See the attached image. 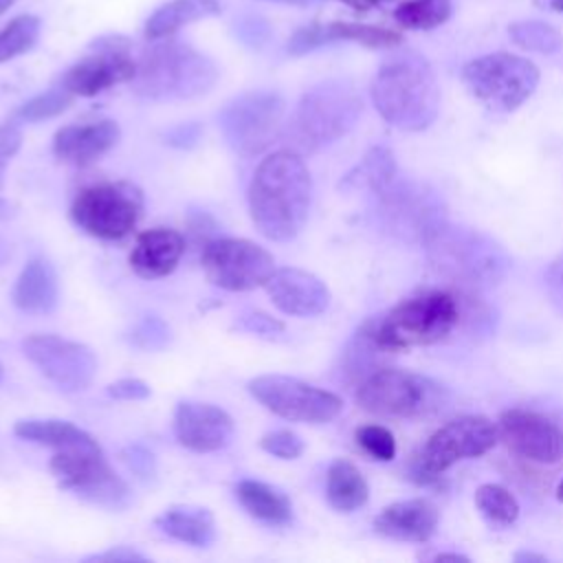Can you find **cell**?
<instances>
[{
    "mask_svg": "<svg viewBox=\"0 0 563 563\" xmlns=\"http://www.w3.org/2000/svg\"><path fill=\"white\" fill-rule=\"evenodd\" d=\"M312 178L295 150L266 156L249 185V211L255 229L275 242L292 240L310 209Z\"/></svg>",
    "mask_w": 563,
    "mask_h": 563,
    "instance_id": "obj_1",
    "label": "cell"
},
{
    "mask_svg": "<svg viewBox=\"0 0 563 563\" xmlns=\"http://www.w3.org/2000/svg\"><path fill=\"white\" fill-rule=\"evenodd\" d=\"M378 114L407 132L427 130L440 110V88L433 68L418 53H402L380 66L372 81Z\"/></svg>",
    "mask_w": 563,
    "mask_h": 563,
    "instance_id": "obj_2",
    "label": "cell"
},
{
    "mask_svg": "<svg viewBox=\"0 0 563 563\" xmlns=\"http://www.w3.org/2000/svg\"><path fill=\"white\" fill-rule=\"evenodd\" d=\"M216 79L218 68L207 55L167 40L143 51L132 84L136 95L152 101H167L200 97L213 88Z\"/></svg>",
    "mask_w": 563,
    "mask_h": 563,
    "instance_id": "obj_3",
    "label": "cell"
},
{
    "mask_svg": "<svg viewBox=\"0 0 563 563\" xmlns=\"http://www.w3.org/2000/svg\"><path fill=\"white\" fill-rule=\"evenodd\" d=\"M363 101L350 84L323 81L297 103L284 130L288 150L312 154L345 136L358 121Z\"/></svg>",
    "mask_w": 563,
    "mask_h": 563,
    "instance_id": "obj_4",
    "label": "cell"
},
{
    "mask_svg": "<svg viewBox=\"0 0 563 563\" xmlns=\"http://www.w3.org/2000/svg\"><path fill=\"white\" fill-rule=\"evenodd\" d=\"M460 321V306L451 292L431 290L409 297L387 314L367 323L380 352L433 345L446 339Z\"/></svg>",
    "mask_w": 563,
    "mask_h": 563,
    "instance_id": "obj_5",
    "label": "cell"
},
{
    "mask_svg": "<svg viewBox=\"0 0 563 563\" xmlns=\"http://www.w3.org/2000/svg\"><path fill=\"white\" fill-rule=\"evenodd\" d=\"M356 402L383 418H427L444 407L446 389L422 374L383 367L361 380Z\"/></svg>",
    "mask_w": 563,
    "mask_h": 563,
    "instance_id": "obj_6",
    "label": "cell"
},
{
    "mask_svg": "<svg viewBox=\"0 0 563 563\" xmlns=\"http://www.w3.org/2000/svg\"><path fill=\"white\" fill-rule=\"evenodd\" d=\"M497 427L484 416H460L435 429L418 455L411 457L409 473L416 484H435L440 475L460 460L488 453L497 444Z\"/></svg>",
    "mask_w": 563,
    "mask_h": 563,
    "instance_id": "obj_7",
    "label": "cell"
},
{
    "mask_svg": "<svg viewBox=\"0 0 563 563\" xmlns=\"http://www.w3.org/2000/svg\"><path fill=\"white\" fill-rule=\"evenodd\" d=\"M51 471L64 490L95 506L121 510L132 501L128 484L106 462L97 440L57 449Z\"/></svg>",
    "mask_w": 563,
    "mask_h": 563,
    "instance_id": "obj_8",
    "label": "cell"
},
{
    "mask_svg": "<svg viewBox=\"0 0 563 563\" xmlns=\"http://www.w3.org/2000/svg\"><path fill=\"white\" fill-rule=\"evenodd\" d=\"M468 92L495 112H512L532 97L539 84V68L512 53H490L471 59L462 68Z\"/></svg>",
    "mask_w": 563,
    "mask_h": 563,
    "instance_id": "obj_9",
    "label": "cell"
},
{
    "mask_svg": "<svg viewBox=\"0 0 563 563\" xmlns=\"http://www.w3.org/2000/svg\"><path fill=\"white\" fill-rule=\"evenodd\" d=\"M143 213V194L136 185L97 183L84 187L73 205L70 218L86 233L101 240H121L132 233Z\"/></svg>",
    "mask_w": 563,
    "mask_h": 563,
    "instance_id": "obj_10",
    "label": "cell"
},
{
    "mask_svg": "<svg viewBox=\"0 0 563 563\" xmlns=\"http://www.w3.org/2000/svg\"><path fill=\"white\" fill-rule=\"evenodd\" d=\"M284 99L277 92L255 90L229 101L220 112V128L227 143L240 156H257L279 134Z\"/></svg>",
    "mask_w": 563,
    "mask_h": 563,
    "instance_id": "obj_11",
    "label": "cell"
},
{
    "mask_svg": "<svg viewBox=\"0 0 563 563\" xmlns=\"http://www.w3.org/2000/svg\"><path fill=\"white\" fill-rule=\"evenodd\" d=\"M249 391L268 411L292 422L323 424L334 420L343 409V400L336 394L282 374L253 378Z\"/></svg>",
    "mask_w": 563,
    "mask_h": 563,
    "instance_id": "obj_12",
    "label": "cell"
},
{
    "mask_svg": "<svg viewBox=\"0 0 563 563\" xmlns=\"http://www.w3.org/2000/svg\"><path fill=\"white\" fill-rule=\"evenodd\" d=\"M205 275L224 290H253L275 273L273 255L244 238H216L205 242L200 255Z\"/></svg>",
    "mask_w": 563,
    "mask_h": 563,
    "instance_id": "obj_13",
    "label": "cell"
},
{
    "mask_svg": "<svg viewBox=\"0 0 563 563\" xmlns=\"http://www.w3.org/2000/svg\"><path fill=\"white\" fill-rule=\"evenodd\" d=\"M22 347L26 358L64 391H84L95 380L97 356L84 343L57 334H33Z\"/></svg>",
    "mask_w": 563,
    "mask_h": 563,
    "instance_id": "obj_14",
    "label": "cell"
},
{
    "mask_svg": "<svg viewBox=\"0 0 563 563\" xmlns=\"http://www.w3.org/2000/svg\"><path fill=\"white\" fill-rule=\"evenodd\" d=\"M136 62L130 55V42L121 35H108L92 44V55L77 62L64 75V88L70 95L92 97L114 84L132 81Z\"/></svg>",
    "mask_w": 563,
    "mask_h": 563,
    "instance_id": "obj_15",
    "label": "cell"
},
{
    "mask_svg": "<svg viewBox=\"0 0 563 563\" xmlns=\"http://www.w3.org/2000/svg\"><path fill=\"white\" fill-rule=\"evenodd\" d=\"M429 249L435 253L438 266L451 271L453 275H464L468 279H495L504 266L495 244L482 242L477 233L457 231L444 227L442 222L427 238Z\"/></svg>",
    "mask_w": 563,
    "mask_h": 563,
    "instance_id": "obj_16",
    "label": "cell"
},
{
    "mask_svg": "<svg viewBox=\"0 0 563 563\" xmlns=\"http://www.w3.org/2000/svg\"><path fill=\"white\" fill-rule=\"evenodd\" d=\"M497 433L506 446L534 464H556L563 457V429L548 416L508 409L499 416Z\"/></svg>",
    "mask_w": 563,
    "mask_h": 563,
    "instance_id": "obj_17",
    "label": "cell"
},
{
    "mask_svg": "<svg viewBox=\"0 0 563 563\" xmlns=\"http://www.w3.org/2000/svg\"><path fill=\"white\" fill-rule=\"evenodd\" d=\"M176 440L191 451L211 453L231 442L233 420L231 416L209 402H180L174 413Z\"/></svg>",
    "mask_w": 563,
    "mask_h": 563,
    "instance_id": "obj_18",
    "label": "cell"
},
{
    "mask_svg": "<svg viewBox=\"0 0 563 563\" xmlns=\"http://www.w3.org/2000/svg\"><path fill=\"white\" fill-rule=\"evenodd\" d=\"M264 286L271 301L290 317H314L330 303L328 286L301 268H279Z\"/></svg>",
    "mask_w": 563,
    "mask_h": 563,
    "instance_id": "obj_19",
    "label": "cell"
},
{
    "mask_svg": "<svg viewBox=\"0 0 563 563\" xmlns=\"http://www.w3.org/2000/svg\"><path fill=\"white\" fill-rule=\"evenodd\" d=\"M438 521V506L424 497H413L385 506L374 519V530L394 541L424 543L435 534Z\"/></svg>",
    "mask_w": 563,
    "mask_h": 563,
    "instance_id": "obj_20",
    "label": "cell"
},
{
    "mask_svg": "<svg viewBox=\"0 0 563 563\" xmlns=\"http://www.w3.org/2000/svg\"><path fill=\"white\" fill-rule=\"evenodd\" d=\"M121 139L117 121L101 119L86 125H66L55 132L53 154L73 165H88L110 152Z\"/></svg>",
    "mask_w": 563,
    "mask_h": 563,
    "instance_id": "obj_21",
    "label": "cell"
},
{
    "mask_svg": "<svg viewBox=\"0 0 563 563\" xmlns=\"http://www.w3.org/2000/svg\"><path fill=\"white\" fill-rule=\"evenodd\" d=\"M185 253V238L165 227L139 233L130 253L132 271L143 279H158L169 275Z\"/></svg>",
    "mask_w": 563,
    "mask_h": 563,
    "instance_id": "obj_22",
    "label": "cell"
},
{
    "mask_svg": "<svg viewBox=\"0 0 563 563\" xmlns=\"http://www.w3.org/2000/svg\"><path fill=\"white\" fill-rule=\"evenodd\" d=\"M59 299V284L55 266L44 257L26 262L13 286V303L33 314H46L55 310Z\"/></svg>",
    "mask_w": 563,
    "mask_h": 563,
    "instance_id": "obj_23",
    "label": "cell"
},
{
    "mask_svg": "<svg viewBox=\"0 0 563 563\" xmlns=\"http://www.w3.org/2000/svg\"><path fill=\"white\" fill-rule=\"evenodd\" d=\"M156 526L167 537L196 548H207L216 539L213 515L200 506H172L156 517Z\"/></svg>",
    "mask_w": 563,
    "mask_h": 563,
    "instance_id": "obj_24",
    "label": "cell"
},
{
    "mask_svg": "<svg viewBox=\"0 0 563 563\" xmlns=\"http://www.w3.org/2000/svg\"><path fill=\"white\" fill-rule=\"evenodd\" d=\"M235 495L244 510L260 521L284 526L292 519L290 499L271 484L257 479H242L235 488Z\"/></svg>",
    "mask_w": 563,
    "mask_h": 563,
    "instance_id": "obj_25",
    "label": "cell"
},
{
    "mask_svg": "<svg viewBox=\"0 0 563 563\" xmlns=\"http://www.w3.org/2000/svg\"><path fill=\"white\" fill-rule=\"evenodd\" d=\"M218 13V0H172L150 15L145 22V37L163 40L189 22H198Z\"/></svg>",
    "mask_w": 563,
    "mask_h": 563,
    "instance_id": "obj_26",
    "label": "cell"
},
{
    "mask_svg": "<svg viewBox=\"0 0 563 563\" xmlns=\"http://www.w3.org/2000/svg\"><path fill=\"white\" fill-rule=\"evenodd\" d=\"M325 495L334 510L352 512L365 506L369 497V486L363 473L347 460H334L325 477Z\"/></svg>",
    "mask_w": 563,
    "mask_h": 563,
    "instance_id": "obj_27",
    "label": "cell"
},
{
    "mask_svg": "<svg viewBox=\"0 0 563 563\" xmlns=\"http://www.w3.org/2000/svg\"><path fill=\"white\" fill-rule=\"evenodd\" d=\"M13 431L22 440H29L35 444H46V446H53L55 451L95 440L90 433H86L84 429H79L66 420H35V418L20 420V422H15Z\"/></svg>",
    "mask_w": 563,
    "mask_h": 563,
    "instance_id": "obj_28",
    "label": "cell"
},
{
    "mask_svg": "<svg viewBox=\"0 0 563 563\" xmlns=\"http://www.w3.org/2000/svg\"><path fill=\"white\" fill-rule=\"evenodd\" d=\"M475 506L479 515L493 526H510L519 517V501L499 484H482L475 490Z\"/></svg>",
    "mask_w": 563,
    "mask_h": 563,
    "instance_id": "obj_29",
    "label": "cell"
},
{
    "mask_svg": "<svg viewBox=\"0 0 563 563\" xmlns=\"http://www.w3.org/2000/svg\"><path fill=\"white\" fill-rule=\"evenodd\" d=\"M323 35H325V42L352 40L367 48H389V46H396L402 42L400 33H396L391 29L372 26V24H354V22L323 24Z\"/></svg>",
    "mask_w": 563,
    "mask_h": 563,
    "instance_id": "obj_30",
    "label": "cell"
},
{
    "mask_svg": "<svg viewBox=\"0 0 563 563\" xmlns=\"http://www.w3.org/2000/svg\"><path fill=\"white\" fill-rule=\"evenodd\" d=\"M451 15V0H405L394 11V18L405 29H433Z\"/></svg>",
    "mask_w": 563,
    "mask_h": 563,
    "instance_id": "obj_31",
    "label": "cell"
},
{
    "mask_svg": "<svg viewBox=\"0 0 563 563\" xmlns=\"http://www.w3.org/2000/svg\"><path fill=\"white\" fill-rule=\"evenodd\" d=\"M512 42L526 51H534V53H556L563 46V35L539 20H528V22H515L508 29Z\"/></svg>",
    "mask_w": 563,
    "mask_h": 563,
    "instance_id": "obj_32",
    "label": "cell"
},
{
    "mask_svg": "<svg viewBox=\"0 0 563 563\" xmlns=\"http://www.w3.org/2000/svg\"><path fill=\"white\" fill-rule=\"evenodd\" d=\"M40 35V20L35 15H18L0 31V62L26 53Z\"/></svg>",
    "mask_w": 563,
    "mask_h": 563,
    "instance_id": "obj_33",
    "label": "cell"
},
{
    "mask_svg": "<svg viewBox=\"0 0 563 563\" xmlns=\"http://www.w3.org/2000/svg\"><path fill=\"white\" fill-rule=\"evenodd\" d=\"M73 101V95L62 86V90H48L44 95L33 97L31 101H26L20 110L18 117L22 121H42V119H51L59 112H64Z\"/></svg>",
    "mask_w": 563,
    "mask_h": 563,
    "instance_id": "obj_34",
    "label": "cell"
},
{
    "mask_svg": "<svg viewBox=\"0 0 563 563\" xmlns=\"http://www.w3.org/2000/svg\"><path fill=\"white\" fill-rule=\"evenodd\" d=\"M354 438H356V444L374 460L389 462L396 455L394 433L383 424H363L356 429Z\"/></svg>",
    "mask_w": 563,
    "mask_h": 563,
    "instance_id": "obj_35",
    "label": "cell"
},
{
    "mask_svg": "<svg viewBox=\"0 0 563 563\" xmlns=\"http://www.w3.org/2000/svg\"><path fill=\"white\" fill-rule=\"evenodd\" d=\"M260 446L275 455V457H282V460H295L303 453V440L288 431V429H277V431H268L266 435H262L260 440Z\"/></svg>",
    "mask_w": 563,
    "mask_h": 563,
    "instance_id": "obj_36",
    "label": "cell"
},
{
    "mask_svg": "<svg viewBox=\"0 0 563 563\" xmlns=\"http://www.w3.org/2000/svg\"><path fill=\"white\" fill-rule=\"evenodd\" d=\"M235 328L262 339H279L284 334V323L262 310H246L238 317Z\"/></svg>",
    "mask_w": 563,
    "mask_h": 563,
    "instance_id": "obj_37",
    "label": "cell"
},
{
    "mask_svg": "<svg viewBox=\"0 0 563 563\" xmlns=\"http://www.w3.org/2000/svg\"><path fill=\"white\" fill-rule=\"evenodd\" d=\"M169 341V325L161 317H145L132 330V343L143 350H158Z\"/></svg>",
    "mask_w": 563,
    "mask_h": 563,
    "instance_id": "obj_38",
    "label": "cell"
},
{
    "mask_svg": "<svg viewBox=\"0 0 563 563\" xmlns=\"http://www.w3.org/2000/svg\"><path fill=\"white\" fill-rule=\"evenodd\" d=\"M325 44V35H323V24H310V26H303L299 29L292 40L288 42V51L292 55H303L317 46Z\"/></svg>",
    "mask_w": 563,
    "mask_h": 563,
    "instance_id": "obj_39",
    "label": "cell"
},
{
    "mask_svg": "<svg viewBox=\"0 0 563 563\" xmlns=\"http://www.w3.org/2000/svg\"><path fill=\"white\" fill-rule=\"evenodd\" d=\"M108 394L117 400H143L150 396V387L141 378H121L108 387Z\"/></svg>",
    "mask_w": 563,
    "mask_h": 563,
    "instance_id": "obj_40",
    "label": "cell"
},
{
    "mask_svg": "<svg viewBox=\"0 0 563 563\" xmlns=\"http://www.w3.org/2000/svg\"><path fill=\"white\" fill-rule=\"evenodd\" d=\"M123 460H125V464L136 473V475H141V477H152L154 475V455L145 449V446H141V444H134V446H128L125 451H123Z\"/></svg>",
    "mask_w": 563,
    "mask_h": 563,
    "instance_id": "obj_41",
    "label": "cell"
},
{
    "mask_svg": "<svg viewBox=\"0 0 563 563\" xmlns=\"http://www.w3.org/2000/svg\"><path fill=\"white\" fill-rule=\"evenodd\" d=\"M238 35L249 44V46H257L266 40L268 35V24L262 20V18H255V15H249L244 20H240L238 24Z\"/></svg>",
    "mask_w": 563,
    "mask_h": 563,
    "instance_id": "obj_42",
    "label": "cell"
},
{
    "mask_svg": "<svg viewBox=\"0 0 563 563\" xmlns=\"http://www.w3.org/2000/svg\"><path fill=\"white\" fill-rule=\"evenodd\" d=\"M200 136V128L196 123H187V125H178L176 130H172L167 134L169 143L172 145H178V147H185V145H194Z\"/></svg>",
    "mask_w": 563,
    "mask_h": 563,
    "instance_id": "obj_43",
    "label": "cell"
},
{
    "mask_svg": "<svg viewBox=\"0 0 563 563\" xmlns=\"http://www.w3.org/2000/svg\"><path fill=\"white\" fill-rule=\"evenodd\" d=\"M86 561H125L128 563V561H147V556L121 545L117 550H108V552H101V554L86 556Z\"/></svg>",
    "mask_w": 563,
    "mask_h": 563,
    "instance_id": "obj_44",
    "label": "cell"
},
{
    "mask_svg": "<svg viewBox=\"0 0 563 563\" xmlns=\"http://www.w3.org/2000/svg\"><path fill=\"white\" fill-rule=\"evenodd\" d=\"M15 216V207L7 200V198H0V222L9 220Z\"/></svg>",
    "mask_w": 563,
    "mask_h": 563,
    "instance_id": "obj_45",
    "label": "cell"
},
{
    "mask_svg": "<svg viewBox=\"0 0 563 563\" xmlns=\"http://www.w3.org/2000/svg\"><path fill=\"white\" fill-rule=\"evenodd\" d=\"M433 559L435 561H468V556L457 554V552H438Z\"/></svg>",
    "mask_w": 563,
    "mask_h": 563,
    "instance_id": "obj_46",
    "label": "cell"
},
{
    "mask_svg": "<svg viewBox=\"0 0 563 563\" xmlns=\"http://www.w3.org/2000/svg\"><path fill=\"white\" fill-rule=\"evenodd\" d=\"M515 561H539V563H543L545 561V556L543 554H534V552H517L515 556H512Z\"/></svg>",
    "mask_w": 563,
    "mask_h": 563,
    "instance_id": "obj_47",
    "label": "cell"
},
{
    "mask_svg": "<svg viewBox=\"0 0 563 563\" xmlns=\"http://www.w3.org/2000/svg\"><path fill=\"white\" fill-rule=\"evenodd\" d=\"M339 2H345L347 7H352V9H356V11H367V9L374 7L372 0H339Z\"/></svg>",
    "mask_w": 563,
    "mask_h": 563,
    "instance_id": "obj_48",
    "label": "cell"
},
{
    "mask_svg": "<svg viewBox=\"0 0 563 563\" xmlns=\"http://www.w3.org/2000/svg\"><path fill=\"white\" fill-rule=\"evenodd\" d=\"M552 273H554V275H552V284L561 290V297H563V264H556Z\"/></svg>",
    "mask_w": 563,
    "mask_h": 563,
    "instance_id": "obj_49",
    "label": "cell"
},
{
    "mask_svg": "<svg viewBox=\"0 0 563 563\" xmlns=\"http://www.w3.org/2000/svg\"><path fill=\"white\" fill-rule=\"evenodd\" d=\"M9 161H11V158H7V156L0 154V189H2V185H4V169H7Z\"/></svg>",
    "mask_w": 563,
    "mask_h": 563,
    "instance_id": "obj_50",
    "label": "cell"
},
{
    "mask_svg": "<svg viewBox=\"0 0 563 563\" xmlns=\"http://www.w3.org/2000/svg\"><path fill=\"white\" fill-rule=\"evenodd\" d=\"M268 2H284V4H308L310 0H268Z\"/></svg>",
    "mask_w": 563,
    "mask_h": 563,
    "instance_id": "obj_51",
    "label": "cell"
},
{
    "mask_svg": "<svg viewBox=\"0 0 563 563\" xmlns=\"http://www.w3.org/2000/svg\"><path fill=\"white\" fill-rule=\"evenodd\" d=\"M550 7L559 13H563V0H550Z\"/></svg>",
    "mask_w": 563,
    "mask_h": 563,
    "instance_id": "obj_52",
    "label": "cell"
},
{
    "mask_svg": "<svg viewBox=\"0 0 563 563\" xmlns=\"http://www.w3.org/2000/svg\"><path fill=\"white\" fill-rule=\"evenodd\" d=\"M4 257H7V244H4L2 238H0V264L4 262Z\"/></svg>",
    "mask_w": 563,
    "mask_h": 563,
    "instance_id": "obj_53",
    "label": "cell"
},
{
    "mask_svg": "<svg viewBox=\"0 0 563 563\" xmlns=\"http://www.w3.org/2000/svg\"><path fill=\"white\" fill-rule=\"evenodd\" d=\"M13 4V0H0V13L4 11V9H9Z\"/></svg>",
    "mask_w": 563,
    "mask_h": 563,
    "instance_id": "obj_54",
    "label": "cell"
},
{
    "mask_svg": "<svg viewBox=\"0 0 563 563\" xmlns=\"http://www.w3.org/2000/svg\"><path fill=\"white\" fill-rule=\"evenodd\" d=\"M556 497H559V501H563V479H561V484L556 486Z\"/></svg>",
    "mask_w": 563,
    "mask_h": 563,
    "instance_id": "obj_55",
    "label": "cell"
},
{
    "mask_svg": "<svg viewBox=\"0 0 563 563\" xmlns=\"http://www.w3.org/2000/svg\"><path fill=\"white\" fill-rule=\"evenodd\" d=\"M378 2H385V0H372V4H378Z\"/></svg>",
    "mask_w": 563,
    "mask_h": 563,
    "instance_id": "obj_56",
    "label": "cell"
},
{
    "mask_svg": "<svg viewBox=\"0 0 563 563\" xmlns=\"http://www.w3.org/2000/svg\"><path fill=\"white\" fill-rule=\"evenodd\" d=\"M0 374H2V367H0Z\"/></svg>",
    "mask_w": 563,
    "mask_h": 563,
    "instance_id": "obj_57",
    "label": "cell"
}]
</instances>
